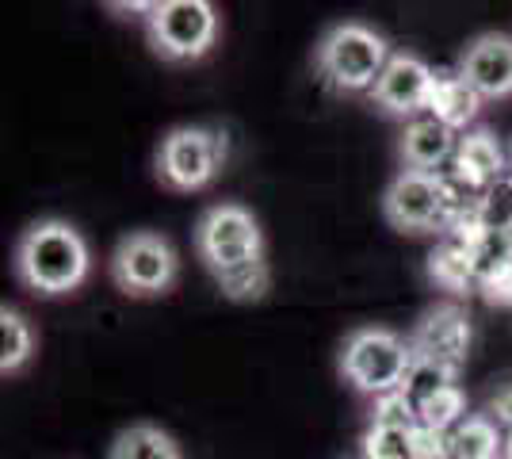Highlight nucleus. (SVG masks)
<instances>
[{
	"label": "nucleus",
	"mask_w": 512,
	"mask_h": 459,
	"mask_svg": "<svg viewBox=\"0 0 512 459\" xmlns=\"http://www.w3.org/2000/svg\"><path fill=\"white\" fill-rule=\"evenodd\" d=\"M12 272L27 291H35L43 299L81 291L92 276V253H88L85 234L65 219L31 222L16 238Z\"/></svg>",
	"instance_id": "nucleus-1"
},
{
	"label": "nucleus",
	"mask_w": 512,
	"mask_h": 459,
	"mask_svg": "<svg viewBox=\"0 0 512 459\" xmlns=\"http://www.w3.org/2000/svg\"><path fill=\"white\" fill-rule=\"evenodd\" d=\"M314 62H318L321 81L333 88V92H367L375 81L383 77L386 62H390V46L386 39L367 27V23H337L321 35L318 50H314Z\"/></svg>",
	"instance_id": "nucleus-2"
},
{
	"label": "nucleus",
	"mask_w": 512,
	"mask_h": 459,
	"mask_svg": "<svg viewBox=\"0 0 512 459\" xmlns=\"http://www.w3.org/2000/svg\"><path fill=\"white\" fill-rule=\"evenodd\" d=\"M337 364H341L344 383H352L360 394L383 398L390 391H402L409 364H413V349L394 329L360 326L344 337Z\"/></svg>",
	"instance_id": "nucleus-3"
},
{
	"label": "nucleus",
	"mask_w": 512,
	"mask_h": 459,
	"mask_svg": "<svg viewBox=\"0 0 512 459\" xmlns=\"http://www.w3.org/2000/svg\"><path fill=\"white\" fill-rule=\"evenodd\" d=\"M111 284L130 299H161L180 280V253L157 230H130L111 253Z\"/></svg>",
	"instance_id": "nucleus-4"
},
{
	"label": "nucleus",
	"mask_w": 512,
	"mask_h": 459,
	"mask_svg": "<svg viewBox=\"0 0 512 459\" xmlns=\"http://www.w3.org/2000/svg\"><path fill=\"white\" fill-rule=\"evenodd\" d=\"M146 35L157 58L199 62L218 43V8L211 0H157L146 12Z\"/></svg>",
	"instance_id": "nucleus-5"
},
{
	"label": "nucleus",
	"mask_w": 512,
	"mask_h": 459,
	"mask_svg": "<svg viewBox=\"0 0 512 459\" xmlns=\"http://www.w3.org/2000/svg\"><path fill=\"white\" fill-rule=\"evenodd\" d=\"M195 253L211 276L241 268V264H256L264 261V230L249 207L214 203L195 222Z\"/></svg>",
	"instance_id": "nucleus-6"
},
{
	"label": "nucleus",
	"mask_w": 512,
	"mask_h": 459,
	"mask_svg": "<svg viewBox=\"0 0 512 459\" xmlns=\"http://www.w3.org/2000/svg\"><path fill=\"white\" fill-rule=\"evenodd\" d=\"M226 165V138L211 127H172L157 146V180L172 192L211 188Z\"/></svg>",
	"instance_id": "nucleus-7"
},
{
	"label": "nucleus",
	"mask_w": 512,
	"mask_h": 459,
	"mask_svg": "<svg viewBox=\"0 0 512 459\" xmlns=\"http://www.w3.org/2000/svg\"><path fill=\"white\" fill-rule=\"evenodd\" d=\"M451 211V180L440 173H417L402 169L386 184L383 192V219L402 234H428L440 230Z\"/></svg>",
	"instance_id": "nucleus-8"
},
{
	"label": "nucleus",
	"mask_w": 512,
	"mask_h": 459,
	"mask_svg": "<svg viewBox=\"0 0 512 459\" xmlns=\"http://www.w3.org/2000/svg\"><path fill=\"white\" fill-rule=\"evenodd\" d=\"M470 345H474V329H470V314L459 303L428 306L425 314L417 318L413 333H409V349L417 356L444 364L451 372L467 368Z\"/></svg>",
	"instance_id": "nucleus-9"
},
{
	"label": "nucleus",
	"mask_w": 512,
	"mask_h": 459,
	"mask_svg": "<svg viewBox=\"0 0 512 459\" xmlns=\"http://www.w3.org/2000/svg\"><path fill=\"white\" fill-rule=\"evenodd\" d=\"M436 85V69L417 54H390L383 77L371 88V104L394 119H417L428 111Z\"/></svg>",
	"instance_id": "nucleus-10"
},
{
	"label": "nucleus",
	"mask_w": 512,
	"mask_h": 459,
	"mask_svg": "<svg viewBox=\"0 0 512 459\" xmlns=\"http://www.w3.org/2000/svg\"><path fill=\"white\" fill-rule=\"evenodd\" d=\"M459 73L482 100H509L512 96V35L486 31L474 35L459 54Z\"/></svg>",
	"instance_id": "nucleus-11"
},
{
	"label": "nucleus",
	"mask_w": 512,
	"mask_h": 459,
	"mask_svg": "<svg viewBox=\"0 0 512 459\" xmlns=\"http://www.w3.org/2000/svg\"><path fill=\"white\" fill-rule=\"evenodd\" d=\"M509 169V157L501 150V142L490 131H467L459 134V146L451 157V180L470 192V196H482L490 192L497 180H505Z\"/></svg>",
	"instance_id": "nucleus-12"
},
{
	"label": "nucleus",
	"mask_w": 512,
	"mask_h": 459,
	"mask_svg": "<svg viewBox=\"0 0 512 459\" xmlns=\"http://www.w3.org/2000/svg\"><path fill=\"white\" fill-rule=\"evenodd\" d=\"M455 146H459V134L444 127L440 119H432L428 111L409 119L398 134V157L406 169H417V173H436L444 161L455 157Z\"/></svg>",
	"instance_id": "nucleus-13"
},
{
	"label": "nucleus",
	"mask_w": 512,
	"mask_h": 459,
	"mask_svg": "<svg viewBox=\"0 0 512 459\" xmlns=\"http://www.w3.org/2000/svg\"><path fill=\"white\" fill-rule=\"evenodd\" d=\"M482 111V96L463 81L459 69H440L436 85H432V100H428V115L440 119L451 131H463L478 119Z\"/></svg>",
	"instance_id": "nucleus-14"
},
{
	"label": "nucleus",
	"mask_w": 512,
	"mask_h": 459,
	"mask_svg": "<svg viewBox=\"0 0 512 459\" xmlns=\"http://www.w3.org/2000/svg\"><path fill=\"white\" fill-rule=\"evenodd\" d=\"M428 280L440 287V291H451V295H474L478 291V276H474V261H470V241L467 238H440L436 249L428 253L425 264Z\"/></svg>",
	"instance_id": "nucleus-15"
},
{
	"label": "nucleus",
	"mask_w": 512,
	"mask_h": 459,
	"mask_svg": "<svg viewBox=\"0 0 512 459\" xmlns=\"http://www.w3.org/2000/svg\"><path fill=\"white\" fill-rule=\"evenodd\" d=\"M107 459H184V448L169 429L138 421V425H127L119 437L111 440Z\"/></svg>",
	"instance_id": "nucleus-16"
},
{
	"label": "nucleus",
	"mask_w": 512,
	"mask_h": 459,
	"mask_svg": "<svg viewBox=\"0 0 512 459\" xmlns=\"http://www.w3.org/2000/svg\"><path fill=\"white\" fill-rule=\"evenodd\" d=\"M35 345H39V337H35V326L27 322V314H20L8 303L0 306V375L4 379L20 375L31 364Z\"/></svg>",
	"instance_id": "nucleus-17"
},
{
	"label": "nucleus",
	"mask_w": 512,
	"mask_h": 459,
	"mask_svg": "<svg viewBox=\"0 0 512 459\" xmlns=\"http://www.w3.org/2000/svg\"><path fill=\"white\" fill-rule=\"evenodd\" d=\"M451 452L455 459H501L505 433L486 414H467L451 429Z\"/></svg>",
	"instance_id": "nucleus-18"
},
{
	"label": "nucleus",
	"mask_w": 512,
	"mask_h": 459,
	"mask_svg": "<svg viewBox=\"0 0 512 459\" xmlns=\"http://www.w3.org/2000/svg\"><path fill=\"white\" fill-rule=\"evenodd\" d=\"M214 284L230 303H260L272 291V268H268V261L241 264V268H230V272H218Z\"/></svg>",
	"instance_id": "nucleus-19"
},
{
	"label": "nucleus",
	"mask_w": 512,
	"mask_h": 459,
	"mask_svg": "<svg viewBox=\"0 0 512 459\" xmlns=\"http://www.w3.org/2000/svg\"><path fill=\"white\" fill-rule=\"evenodd\" d=\"M455 379H459V372H451V368H444V364H436V360H428V356H417V352H413V364H409L402 391H406L409 402L421 410L428 398H436L440 391L455 387Z\"/></svg>",
	"instance_id": "nucleus-20"
},
{
	"label": "nucleus",
	"mask_w": 512,
	"mask_h": 459,
	"mask_svg": "<svg viewBox=\"0 0 512 459\" xmlns=\"http://www.w3.org/2000/svg\"><path fill=\"white\" fill-rule=\"evenodd\" d=\"M474 215H478V226H482V234H501V230H512V180H497L490 192H482L478 196V207H474Z\"/></svg>",
	"instance_id": "nucleus-21"
},
{
	"label": "nucleus",
	"mask_w": 512,
	"mask_h": 459,
	"mask_svg": "<svg viewBox=\"0 0 512 459\" xmlns=\"http://www.w3.org/2000/svg\"><path fill=\"white\" fill-rule=\"evenodd\" d=\"M417 417H421V425H428V429L451 433V429H455V425L467 417V394H463V387L455 383V387L440 391L436 398H428L425 406L417 410Z\"/></svg>",
	"instance_id": "nucleus-22"
},
{
	"label": "nucleus",
	"mask_w": 512,
	"mask_h": 459,
	"mask_svg": "<svg viewBox=\"0 0 512 459\" xmlns=\"http://www.w3.org/2000/svg\"><path fill=\"white\" fill-rule=\"evenodd\" d=\"M363 459H409V429L371 425L360 440Z\"/></svg>",
	"instance_id": "nucleus-23"
},
{
	"label": "nucleus",
	"mask_w": 512,
	"mask_h": 459,
	"mask_svg": "<svg viewBox=\"0 0 512 459\" xmlns=\"http://www.w3.org/2000/svg\"><path fill=\"white\" fill-rule=\"evenodd\" d=\"M421 417H417V406L409 402L406 391H390L383 398H375L371 406V425H386V429H413Z\"/></svg>",
	"instance_id": "nucleus-24"
},
{
	"label": "nucleus",
	"mask_w": 512,
	"mask_h": 459,
	"mask_svg": "<svg viewBox=\"0 0 512 459\" xmlns=\"http://www.w3.org/2000/svg\"><path fill=\"white\" fill-rule=\"evenodd\" d=\"M409 459H455L451 452V433L428 429V425H413L409 429Z\"/></svg>",
	"instance_id": "nucleus-25"
},
{
	"label": "nucleus",
	"mask_w": 512,
	"mask_h": 459,
	"mask_svg": "<svg viewBox=\"0 0 512 459\" xmlns=\"http://www.w3.org/2000/svg\"><path fill=\"white\" fill-rule=\"evenodd\" d=\"M478 295L490 306H512V264L501 268V272H493L490 280H482V284H478Z\"/></svg>",
	"instance_id": "nucleus-26"
},
{
	"label": "nucleus",
	"mask_w": 512,
	"mask_h": 459,
	"mask_svg": "<svg viewBox=\"0 0 512 459\" xmlns=\"http://www.w3.org/2000/svg\"><path fill=\"white\" fill-rule=\"evenodd\" d=\"M486 417L497 421L505 433H512V383L490 394V402H486Z\"/></svg>",
	"instance_id": "nucleus-27"
},
{
	"label": "nucleus",
	"mask_w": 512,
	"mask_h": 459,
	"mask_svg": "<svg viewBox=\"0 0 512 459\" xmlns=\"http://www.w3.org/2000/svg\"><path fill=\"white\" fill-rule=\"evenodd\" d=\"M501 459H512V433H505V452H501Z\"/></svg>",
	"instance_id": "nucleus-28"
},
{
	"label": "nucleus",
	"mask_w": 512,
	"mask_h": 459,
	"mask_svg": "<svg viewBox=\"0 0 512 459\" xmlns=\"http://www.w3.org/2000/svg\"><path fill=\"white\" fill-rule=\"evenodd\" d=\"M509 180H512V150H509Z\"/></svg>",
	"instance_id": "nucleus-29"
}]
</instances>
